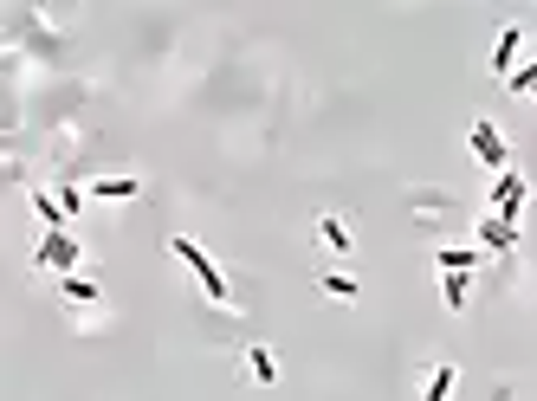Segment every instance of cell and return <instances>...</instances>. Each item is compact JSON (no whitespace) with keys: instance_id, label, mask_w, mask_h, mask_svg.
<instances>
[{"instance_id":"obj_1","label":"cell","mask_w":537,"mask_h":401,"mask_svg":"<svg viewBox=\"0 0 537 401\" xmlns=\"http://www.w3.org/2000/svg\"><path fill=\"white\" fill-rule=\"evenodd\" d=\"M169 253L182 259L188 272H195V279H201V292H208L214 304H227V311H233V304H240V298H233V285H227V272H220L214 259H208V246H201V240H188V233H175V240H169Z\"/></svg>"},{"instance_id":"obj_2","label":"cell","mask_w":537,"mask_h":401,"mask_svg":"<svg viewBox=\"0 0 537 401\" xmlns=\"http://www.w3.org/2000/svg\"><path fill=\"white\" fill-rule=\"evenodd\" d=\"M78 253H85V246L72 240V227H65V233H39V246H33V272L72 279V272H78Z\"/></svg>"},{"instance_id":"obj_3","label":"cell","mask_w":537,"mask_h":401,"mask_svg":"<svg viewBox=\"0 0 537 401\" xmlns=\"http://www.w3.org/2000/svg\"><path fill=\"white\" fill-rule=\"evenodd\" d=\"M466 149H473V156L486 162L492 175H505V169H512V149H505V136H499V123H492V117H479L473 130H466Z\"/></svg>"},{"instance_id":"obj_4","label":"cell","mask_w":537,"mask_h":401,"mask_svg":"<svg viewBox=\"0 0 537 401\" xmlns=\"http://www.w3.org/2000/svg\"><path fill=\"white\" fill-rule=\"evenodd\" d=\"M525 201H531V182H525L518 169H505V175H499V188H492V207H486V214H499V220H512V227H518Z\"/></svg>"},{"instance_id":"obj_5","label":"cell","mask_w":537,"mask_h":401,"mask_svg":"<svg viewBox=\"0 0 537 401\" xmlns=\"http://www.w3.org/2000/svg\"><path fill=\"white\" fill-rule=\"evenodd\" d=\"M434 266H440V272H466V279H473V272L486 266V246H440Z\"/></svg>"},{"instance_id":"obj_6","label":"cell","mask_w":537,"mask_h":401,"mask_svg":"<svg viewBox=\"0 0 537 401\" xmlns=\"http://www.w3.org/2000/svg\"><path fill=\"white\" fill-rule=\"evenodd\" d=\"M240 363H246V376H253L259 389H272V382H279V356H272L266 343H246V350H240Z\"/></svg>"},{"instance_id":"obj_7","label":"cell","mask_w":537,"mask_h":401,"mask_svg":"<svg viewBox=\"0 0 537 401\" xmlns=\"http://www.w3.org/2000/svg\"><path fill=\"white\" fill-rule=\"evenodd\" d=\"M479 246H486V253H512L518 227H512V220H499V214H479Z\"/></svg>"},{"instance_id":"obj_8","label":"cell","mask_w":537,"mask_h":401,"mask_svg":"<svg viewBox=\"0 0 537 401\" xmlns=\"http://www.w3.org/2000/svg\"><path fill=\"white\" fill-rule=\"evenodd\" d=\"M453 389H460V363H434L421 376V401H453Z\"/></svg>"},{"instance_id":"obj_9","label":"cell","mask_w":537,"mask_h":401,"mask_svg":"<svg viewBox=\"0 0 537 401\" xmlns=\"http://www.w3.org/2000/svg\"><path fill=\"white\" fill-rule=\"evenodd\" d=\"M518 52H525V33H518V26H505L499 46H492V78H512V72H518Z\"/></svg>"},{"instance_id":"obj_10","label":"cell","mask_w":537,"mask_h":401,"mask_svg":"<svg viewBox=\"0 0 537 401\" xmlns=\"http://www.w3.org/2000/svg\"><path fill=\"white\" fill-rule=\"evenodd\" d=\"M85 195L91 201H136V195H143V182H136V175H98Z\"/></svg>"},{"instance_id":"obj_11","label":"cell","mask_w":537,"mask_h":401,"mask_svg":"<svg viewBox=\"0 0 537 401\" xmlns=\"http://www.w3.org/2000/svg\"><path fill=\"white\" fill-rule=\"evenodd\" d=\"M33 214H39V227L46 233H65V201H59V188H33Z\"/></svg>"},{"instance_id":"obj_12","label":"cell","mask_w":537,"mask_h":401,"mask_svg":"<svg viewBox=\"0 0 537 401\" xmlns=\"http://www.w3.org/2000/svg\"><path fill=\"white\" fill-rule=\"evenodd\" d=\"M408 214H421V220H447V214H453V195H447V188H415V195H408Z\"/></svg>"},{"instance_id":"obj_13","label":"cell","mask_w":537,"mask_h":401,"mask_svg":"<svg viewBox=\"0 0 537 401\" xmlns=\"http://www.w3.org/2000/svg\"><path fill=\"white\" fill-rule=\"evenodd\" d=\"M466 298H473V279H466V272H440V304H447V311H466Z\"/></svg>"},{"instance_id":"obj_14","label":"cell","mask_w":537,"mask_h":401,"mask_svg":"<svg viewBox=\"0 0 537 401\" xmlns=\"http://www.w3.org/2000/svg\"><path fill=\"white\" fill-rule=\"evenodd\" d=\"M318 240L330 246V253H356V240H350V227H343L337 214H318Z\"/></svg>"},{"instance_id":"obj_15","label":"cell","mask_w":537,"mask_h":401,"mask_svg":"<svg viewBox=\"0 0 537 401\" xmlns=\"http://www.w3.org/2000/svg\"><path fill=\"white\" fill-rule=\"evenodd\" d=\"M59 298H65V304H98L104 292L85 279V272H72V279H59Z\"/></svg>"},{"instance_id":"obj_16","label":"cell","mask_w":537,"mask_h":401,"mask_svg":"<svg viewBox=\"0 0 537 401\" xmlns=\"http://www.w3.org/2000/svg\"><path fill=\"white\" fill-rule=\"evenodd\" d=\"M318 292H324V298H337V304H356V298H363V292H356V279H343V272H324Z\"/></svg>"},{"instance_id":"obj_17","label":"cell","mask_w":537,"mask_h":401,"mask_svg":"<svg viewBox=\"0 0 537 401\" xmlns=\"http://www.w3.org/2000/svg\"><path fill=\"white\" fill-rule=\"evenodd\" d=\"M59 201H65V214H85L91 195H85V188H59Z\"/></svg>"}]
</instances>
